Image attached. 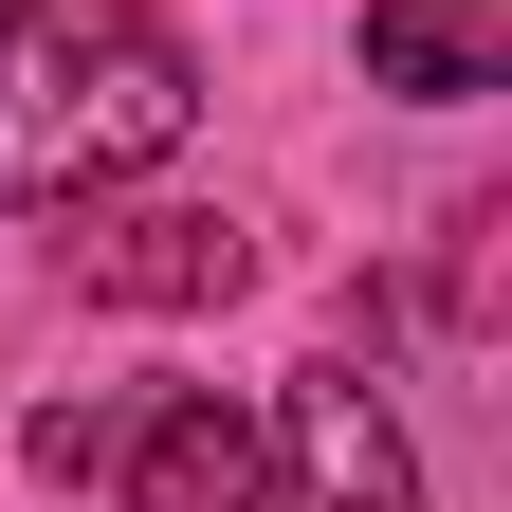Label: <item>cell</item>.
<instances>
[{
	"mask_svg": "<svg viewBox=\"0 0 512 512\" xmlns=\"http://www.w3.org/2000/svg\"><path fill=\"white\" fill-rule=\"evenodd\" d=\"M183 110H202V55H183L147 0H19V19H0V220L165 165Z\"/></svg>",
	"mask_w": 512,
	"mask_h": 512,
	"instance_id": "1",
	"label": "cell"
},
{
	"mask_svg": "<svg viewBox=\"0 0 512 512\" xmlns=\"http://www.w3.org/2000/svg\"><path fill=\"white\" fill-rule=\"evenodd\" d=\"M74 293H110V311H238L256 293V220H220V202H74Z\"/></svg>",
	"mask_w": 512,
	"mask_h": 512,
	"instance_id": "2",
	"label": "cell"
},
{
	"mask_svg": "<svg viewBox=\"0 0 512 512\" xmlns=\"http://www.w3.org/2000/svg\"><path fill=\"white\" fill-rule=\"evenodd\" d=\"M256 512H421V458H403V421H384V384L293 366V403H275V494H256Z\"/></svg>",
	"mask_w": 512,
	"mask_h": 512,
	"instance_id": "3",
	"label": "cell"
},
{
	"mask_svg": "<svg viewBox=\"0 0 512 512\" xmlns=\"http://www.w3.org/2000/svg\"><path fill=\"white\" fill-rule=\"evenodd\" d=\"M110 476H128V512H256L275 494V421L238 384H165L147 421H110Z\"/></svg>",
	"mask_w": 512,
	"mask_h": 512,
	"instance_id": "4",
	"label": "cell"
},
{
	"mask_svg": "<svg viewBox=\"0 0 512 512\" xmlns=\"http://www.w3.org/2000/svg\"><path fill=\"white\" fill-rule=\"evenodd\" d=\"M494 55H512V0H366V74L384 92H494Z\"/></svg>",
	"mask_w": 512,
	"mask_h": 512,
	"instance_id": "5",
	"label": "cell"
},
{
	"mask_svg": "<svg viewBox=\"0 0 512 512\" xmlns=\"http://www.w3.org/2000/svg\"><path fill=\"white\" fill-rule=\"evenodd\" d=\"M19 458H37V476H110V403H37Z\"/></svg>",
	"mask_w": 512,
	"mask_h": 512,
	"instance_id": "6",
	"label": "cell"
}]
</instances>
